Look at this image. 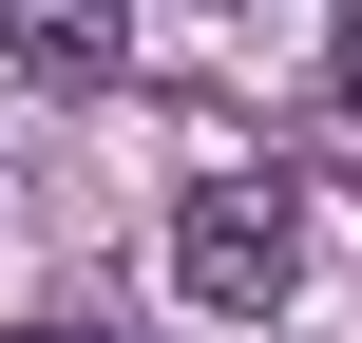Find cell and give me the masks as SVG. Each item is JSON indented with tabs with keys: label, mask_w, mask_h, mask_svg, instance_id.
I'll return each mask as SVG.
<instances>
[{
	"label": "cell",
	"mask_w": 362,
	"mask_h": 343,
	"mask_svg": "<svg viewBox=\"0 0 362 343\" xmlns=\"http://www.w3.org/2000/svg\"><path fill=\"white\" fill-rule=\"evenodd\" d=\"M172 286H191L210 325H267V306L305 286V191H286V172H210V191L172 210Z\"/></svg>",
	"instance_id": "1"
},
{
	"label": "cell",
	"mask_w": 362,
	"mask_h": 343,
	"mask_svg": "<svg viewBox=\"0 0 362 343\" xmlns=\"http://www.w3.org/2000/svg\"><path fill=\"white\" fill-rule=\"evenodd\" d=\"M0 57L57 76V95H95V76L134 57V0H0Z\"/></svg>",
	"instance_id": "2"
},
{
	"label": "cell",
	"mask_w": 362,
	"mask_h": 343,
	"mask_svg": "<svg viewBox=\"0 0 362 343\" xmlns=\"http://www.w3.org/2000/svg\"><path fill=\"white\" fill-rule=\"evenodd\" d=\"M325 95H344V115H362V19H344V57H325Z\"/></svg>",
	"instance_id": "3"
},
{
	"label": "cell",
	"mask_w": 362,
	"mask_h": 343,
	"mask_svg": "<svg viewBox=\"0 0 362 343\" xmlns=\"http://www.w3.org/2000/svg\"><path fill=\"white\" fill-rule=\"evenodd\" d=\"M0 343H115V325H0Z\"/></svg>",
	"instance_id": "4"
}]
</instances>
